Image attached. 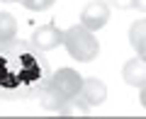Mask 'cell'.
Returning <instances> with one entry per match:
<instances>
[{"instance_id": "6da1fadb", "label": "cell", "mask_w": 146, "mask_h": 119, "mask_svg": "<svg viewBox=\"0 0 146 119\" xmlns=\"http://www.w3.org/2000/svg\"><path fill=\"white\" fill-rule=\"evenodd\" d=\"M46 83L44 63L29 49V44L12 39L0 46V97L20 100L42 90Z\"/></svg>"}, {"instance_id": "7a4b0ae2", "label": "cell", "mask_w": 146, "mask_h": 119, "mask_svg": "<svg viewBox=\"0 0 146 119\" xmlns=\"http://www.w3.org/2000/svg\"><path fill=\"white\" fill-rule=\"evenodd\" d=\"M63 46H66V51L80 63L95 61V58H98V51H100L98 39H95L93 32H90L88 27H83V24H76V27H71V29H66Z\"/></svg>"}, {"instance_id": "3957f363", "label": "cell", "mask_w": 146, "mask_h": 119, "mask_svg": "<svg viewBox=\"0 0 146 119\" xmlns=\"http://www.w3.org/2000/svg\"><path fill=\"white\" fill-rule=\"evenodd\" d=\"M107 22H110V3L107 0H93L80 12V24L88 27L90 32L102 29Z\"/></svg>"}, {"instance_id": "277c9868", "label": "cell", "mask_w": 146, "mask_h": 119, "mask_svg": "<svg viewBox=\"0 0 146 119\" xmlns=\"http://www.w3.org/2000/svg\"><path fill=\"white\" fill-rule=\"evenodd\" d=\"M49 83H51L58 93H63L68 100H71V97H78L80 88H83V78H80L78 71H73V68H58V71L51 75Z\"/></svg>"}, {"instance_id": "5b68a950", "label": "cell", "mask_w": 146, "mask_h": 119, "mask_svg": "<svg viewBox=\"0 0 146 119\" xmlns=\"http://www.w3.org/2000/svg\"><path fill=\"white\" fill-rule=\"evenodd\" d=\"M63 36H66V32H61L56 24H42L32 34V46L36 51H51L63 44Z\"/></svg>"}, {"instance_id": "8992f818", "label": "cell", "mask_w": 146, "mask_h": 119, "mask_svg": "<svg viewBox=\"0 0 146 119\" xmlns=\"http://www.w3.org/2000/svg\"><path fill=\"white\" fill-rule=\"evenodd\" d=\"M122 78H124V83L131 85V88H146V61L144 58H131V61L124 63L122 68Z\"/></svg>"}, {"instance_id": "52a82bcc", "label": "cell", "mask_w": 146, "mask_h": 119, "mask_svg": "<svg viewBox=\"0 0 146 119\" xmlns=\"http://www.w3.org/2000/svg\"><path fill=\"white\" fill-rule=\"evenodd\" d=\"M78 97L83 100V102H88L90 107H98V104H102L105 97H107V88H105V83L98 80V78H88V80H83V88H80Z\"/></svg>"}, {"instance_id": "ba28073f", "label": "cell", "mask_w": 146, "mask_h": 119, "mask_svg": "<svg viewBox=\"0 0 146 119\" xmlns=\"http://www.w3.org/2000/svg\"><path fill=\"white\" fill-rule=\"evenodd\" d=\"M39 102H42V107L49 109V112H61L63 104L68 102V97L63 93H58L51 83H46L42 90H39Z\"/></svg>"}, {"instance_id": "9c48e42d", "label": "cell", "mask_w": 146, "mask_h": 119, "mask_svg": "<svg viewBox=\"0 0 146 119\" xmlns=\"http://www.w3.org/2000/svg\"><path fill=\"white\" fill-rule=\"evenodd\" d=\"M17 39V22L10 12H0V44Z\"/></svg>"}, {"instance_id": "30bf717a", "label": "cell", "mask_w": 146, "mask_h": 119, "mask_svg": "<svg viewBox=\"0 0 146 119\" xmlns=\"http://www.w3.org/2000/svg\"><path fill=\"white\" fill-rule=\"evenodd\" d=\"M58 114H61V117H88L90 114V104L83 102L80 97H71L66 104H63V109Z\"/></svg>"}, {"instance_id": "8fae6325", "label": "cell", "mask_w": 146, "mask_h": 119, "mask_svg": "<svg viewBox=\"0 0 146 119\" xmlns=\"http://www.w3.org/2000/svg\"><path fill=\"white\" fill-rule=\"evenodd\" d=\"M146 42V20H136L129 27V44L134 46V51Z\"/></svg>"}, {"instance_id": "7c38bea8", "label": "cell", "mask_w": 146, "mask_h": 119, "mask_svg": "<svg viewBox=\"0 0 146 119\" xmlns=\"http://www.w3.org/2000/svg\"><path fill=\"white\" fill-rule=\"evenodd\" d=\"M20 3L32 12H42V10H46V7H51L56 0H20Z\"/></svg>"}, {"instance_id": "4fadbf2b", "label": "cell", "mask_w": 146, "mask_h": 119, "mask_svg": "<svg viewBox=\"0 0 146 119\" xmlns=\"http://www.w3.org/2000/svg\"><path fill=\"white\" fill-rule=\"evenodd\" d=\"M110 5L119 7V10H129V7H134V0H107Z\"/></svg>"}, {"instance_id": "5bb4252c", "label": "cell", "mask_w": 146, "mask_h": 119, "mask_svg": "<svg viewBox=\"0 0 146 119\" xmlns=\"http://www.w3.org/2000/svg\"><path fill=\"white\" fill-rule=\"evenodd\" d=\"M136 56H139V58H144V61H146V42L141 44L139 49H136Z\"/></svg>"}, {"instance_id": "9a60e30c", "label": "cell", "mask_w": 146, "mask_h": 119, "mask_svg": "<svg viewBox=\"0 0 146 119\" xmlns=\"http://www.w3.org/2000/svg\"><path fill=\"white\" fill-rule=\"evenodd\" d=\"M134 7L141 12H146V0H134Z\"/></svg>"}, {"instance_id": "2e32d148", "label": "cell", "mask_w": 146, "mask_h": 119, "mask_svg": "<svg viewBox=\"0 0 146 119\" xmlns=\"http://www.w3.org/2000/svg\"><path fill=\"white\" fill-rule=\"evenodd\" d=\"M139 102H141V107L146 109V88H141V95H139Z\"/></svg>"}, {"instance_id": "e0dca14e", "label": "cell", "mask_w": 146, "mask_h": 119, "mask_svg": "<svg viewBox=\"0 0 146 119\" xmlns=\"http://www.w3.org/2000/svg\"><path fill=\"white\" fill-rule=\"evenodd\" d=\"M3 3H17V0H3Z\"/></svg>"}]
</instances>
